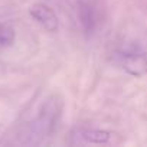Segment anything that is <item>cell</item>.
<instances>
[{
	"instance_id": "5b68a950",
	"label": "cell",
	"mask_w": 147,
	"mask_h": 147,
	"mask_svg": "<svg viewBox=\"0 0 147 147\" xmlns=\"http://www.w3.org/2000/svg\"><path fill=\"white\" fill-rule=\"evenodd\" d=\"M78 3V19L85 32H92L98 25V12L91 0H80Z\"/></svg>"
},
{
	"instance_id": "3957f363",
	"label": "cell",
	"mask_w": 147,
	"mask_h": 147,
	"mask_svg": "<svg viewBox=\"0 0 147 147\" xmlns=\"http://www.w3.org/2000/svg\"><path fill=\"white\" fill-rule=\"evenodd\" d=\"M113 141V133L94 127H77L71 133V144L82 146V144H110Z\"/></svg>"
},
{
	"instance_id": "277c9868",
	"label": "cell",
	"mask_w": 147,
	"mask_h": 147,
	"mask_svg": "<svg viewBox=\"0 0 147 147\" xmlns=\"http://www.w3.org/2000/svg\"><path fill=\"white\" fill-rule=\"evenodd\" d=\"M30 15L32 18L42 26L45 28L48 32H55L59 26V22H58V16L55 15V12L48 7L46 5H42V3H38V5H33L30 7Z\"/></svg>"
},
{
	"instance_id": "6da1fadb",
	"label": "cell",
	"mask_w": 147,
	"mask_h": 147,
	"mask_svg": "<svg viewBox=\"0 0 147 147\" xmlns=\"http://www.w3.org/2000/svg\"><path fill=\"white\" fill-rule=\"evenodd\" d=\"M62 111L63 101L59 95L52 94L46 97L33 111L32 117L20 127L18 134L19 143L25 146L42 144L56 130V125L62 117Z\"/></svg>"
},
{
	"instance_id": "52a82bcc",
	"label": "cell",
	"mask_w": 147,
	"mask_h": 147,
	"mask_svg": "<svg viewBox=\"0 0 147 147\" xmlns=\"http://www.w3.org/2000/svg\"><path fill=\"white\" fill-rule=\"evenodd\" d=\"M77 2H80V0H77Z\"/></svg>"
},
{
	"instance_id": "8992f818",
	"label": "cell",
	"mask_w": 147,
	"mask_h": 147,
	"mask_svg": "<svg viewBox=\"0 0 147 147\" xmlns=\"http://www.w3.org/2000/svg\"><path fill=\"white\" fill-rule=\"evenodd\" d=\"M15 38H16V33L10 25H6V23L0 25V45L10 46L15 42Z\"/></svg>"
},
{
	"instance_id": "7a4b0ae2",
	"label": "cell",
	"mask_w": 147,
	"mask_h": 147,
	"mask_svg": "<svg viewBox=\"0 0 147 147\" xmlns=\"http://www.w3.org/2000/svg\"><path fill=\"white\" fill-rule=\"evenodd\" d=\"M113 62L131 77H143L147 74V55L134 45H127L113 53Z\"/></svg>"
}]
</instances>
